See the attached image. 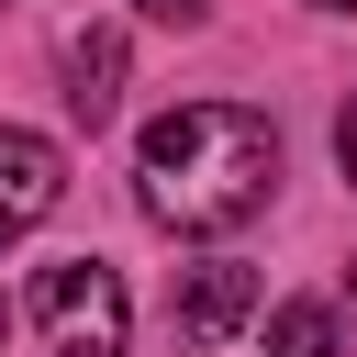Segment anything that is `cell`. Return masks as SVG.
<instances>
[{"label":"cell","mask_w":357,"mask_h":357,"mask_svg":"<svg viewBox=\"0 0 357 357\" xmlns=\"http://www.w3.org/2000/svg\"><path fill=\"white\" fill-rule=\"evenodd\" d=\"M279 190V123L245 100H178L134 145V201L156 234H234Z\"/></svg>","instance_id":"6da1fadb"},{"label":"cell","mask_w":357,"mask_h":357,"mask_svg":"<svg viewBox=\"0 0 357 357\" xmlns=\"http://www.w3.org/2000/svg\"><path fill=\"white\" fill-rule=\"evenodd\" d=\"M33 324H45V357H123V346H134L123 268H100V257H56V268L33 279Z\"/></svg>","instance_id":"7a4b0ae2"},{"label":"cell","mask_w":357,"mask_h":357,"mask_svg":"<svg viewBox=\"0 0 357 357\" xmlns=\"http://www.w3.org/2000/svg\"><path fill=\"white\" fill-rule=\"evenodd\" d=\"M56 201H67V156H56V134L0 123V245H22Z\"/></svg>","instance_id":"3957f363"},{"label":"cell","mask_w":357,"mask_h":357,"mask_svg":"<svg viewBox=\"0 0 357 357\" xmlns=\"http://www.w3.org/2000/svg\"><path fill=\"white\" fill-rule=\"evenodd\" d=\"M56 67H67V112L100 134V123L123 112V22H67Z\"/></svg>","instance_id":"277c9868"},{"label":"cell","mask_w":357,"mask_h":357,"mask_svg":"<svg viewBox=\"0 0 357 357\" xmlns=\"http://www.w3.org/2000/svg\"><path fill=\"white\" fill-rule=\"evenodd\" d=\"M245 312H257V268H245V257H201V268L178 279V335H190V346H223Z\"/></svg>","instance_id":"5b68a950"},{"label":"cell","mask_w":357,"mask_h":357,"mask_svg":"<svg viewBox=\"0 0 357 357\" xmlns=\"http://www.w3.org/2000/svg\"><path fill=\"white\" fill-rule=\"evenodd\" d=\"M268 357H335V312L324 301H279L268 312Z\"/></svg>","instance_id":"8992f818"},{"label":"cell","mask_w":357,"mask_h":357,"mask_svg":"<svg viewBox=\"0 0 357 357\" xmlns=\"http://www.w3.org/2000/svg\"><path fill=\"white\" fill-rule=\"evenodd\" d=\"M134 11H145V22H201L212 0H134Z\"/></svg>","instance_id":"52a82bcc"},{"label":"cell","mask_w":357,"mask_h":357,"mask_svg":"<svg viewBox=\"0 0 357 357\" xmlns=\"http://www.w3.org/2000/svg\"><path fill=\"white\" fill-rule=\"evenodd\" d=\"M335 167L357 178V100H346V123H335Z\"/></svg>","instance_id":"ba28073f"},{"label":"cell","mask_w":357,"mask_h":357,"mask_svg":"<svg viewBox=\"0 0 357 357\" xmlns=\"http://www.w3.org/2000/svg\"><path fill=\"white\" fill-rule=\"evenodd\" d=\"M312 11H357V0H312Z\"/></svg>","instance_id":"9c48e42d"},{"label":"cell","mask_w":357,"mask_h":357,"mask_svg":"<svg viewBox=\"0 0 357 357\" xmlns=\"http://www.w3.org/2000/svg\"><path fill=\"white\" fill-rule=\"evenodd\" d=\"M0 335H11V301H0Z\"/></svg>","instance_id":"30bf717a"}]
</instances>
